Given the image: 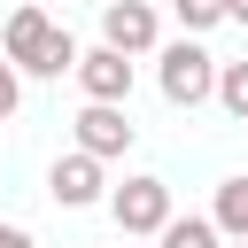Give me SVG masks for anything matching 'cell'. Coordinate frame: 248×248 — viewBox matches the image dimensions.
<instances>
[{"mask_svg": "<svg viewBox=\"0 0 248 248\" xmlns=\"http://www.w3.org/2000/svg\"><path fill=\"white\" fill-rule=\"evenodd\" d=\"M101 39H108V46H124V54L140 62V54H155V46H163V23H155V8H147V0H101Z\"/></svg>", "mask_w": 248, "mask_h": 248, "instance_id": "277c9868", "label": "cell"}, {"mask_svg": "<svg viewBox=\"0 0 248 248\" xmlns=\"http://www.w3.org/2000/svg\"><path fill=\"white\" fill-rule=\"evenodd\" d=\"M232 23H248V0H232Z\"/></svg>", "mask_w": 248, "mask_h": 248, "instance_id": "5bb4252c", "label": "cell"}, {"mask_svg": "<svg viewBox=\"0 0 248 248\" xmlns=\"http://www.w3.org/2000/svg\"><path fill=\"white\" fill-rule=\"evenodd\" d=\"M46 194H54L62 209H93V202H101V194H116V186H101V155L70 147V155L46 170Z\"/></svg>", "mask_w": 248, "mask_h": 248, "instance_id": "8992f818", "label": "cell"}, {"mask_svg": "<svg viewBox=\"0 0 248 248\" xmlns=\"http://www.w3.org/2000/svg\"><path fill=\"white\" fill-rule=\"evenodd\" d=\"M78 85H85V101H132V54L101 39V46L78 62Z\"/></svg>", "mask_w": 248, "mask_h": 248, "instance_id": "52a82bcc", "label": "cell"}, {"mask_svg": "<svg viewBox=\"0 0 248 248\" xmlns=\"http://www.w3.org/2000/svg\"><path fill=\"white\" fill-rule=\"evenodd\" d=\"M0 248H39V240H31L23 225H8V232H0Z\"/></svg>", "mask_w": 248, "mask_h": 248, "instance_id": "4fadbf2b", "label": "cell"}, {"mask_svg": "<svg viewBox=\"0 0 248 248\" xmlns=\"http://www.w3.org/2000/svg\"><path fill=\"white\" fill-rule=\"evenodd\" d=\"M124 248H132V240H124Z\"/></svg>", "mask_w": 248, "mask_h": 248, "instance_id": "2e32d148", "label": "cell"}, {"mask_svg": "<svg viewBox=\"0 0 248 248\" xmlns=\"http://www.w3.org/2000/svg\"><path fill=\"white\" fill-rule=\"evenodd\" d=\"M225 248H248V240H225Z\"/></svg>", "mask_w": 248, "mask_h": 248, "instance_id": "9a60e30c", "label": "cell"}, {"mask_svg": "<svg viewBox=\"0 0 248 248\" xmlns=\"http://www.w3.org/2000/svg\"><path fill=\"white\" fill-rule=\"evenodd\" d=\"M217 225H225V240H248V178H225L217 186V209H209Z\"/></svg>", "mask_w": 248, "mask_h": 248, "instance_id": "9c48e42d", "label": "cell"}, {"mask_svg": "<svg viewBox=\"0 0 248 248\" xmlns=\"http://www.w3.org/2000/svg\"><path fill=\"white\" fill-rule=\"evenodd\" d=\"M16 108H23V70L8 62V70H0V116H16Z\"/></svg>", "mask_w": 248, "mask_h": 248, "instance_id": "7c38bea8", "label": "cell"}, {"mask_svg": "<svg viewBox=\"0 0 248 248\" xmlns=\"http://www.w3.org/2000/svg\"><path fill=\"white\" fill-rule=\"evenodd\" d=\"M170 8H178L186 31H217V23H232V0H170Z\"/></svg>", "mask_w": 248, "mask_h": 248, "instance_id": "8fae6325", "label": "cell"}, {"mask_svg": "<svg viewBox=\"0 0 248 248\" xmlns=\"http://www.w3.org/2000/svg\"><path fill=\"white\" fill-rule=\"evenodd\" d=\"M155 248H225V225L217 217H170Z\"/></svg>", "mask_w": 248, "mask_h": 248, "instance_id": "ba28073f", "label": "cell"}, {"mask_svg": "<svg viewBox=\"0 0 248 248\" xmlns=\"http://www.w3.org/2000/svg\"><path fill=\"white\" fill-rule=\"evenodd\" d=\"M217 108H225L232 124H248V62H225V78H217Z\"/></svg>", "mask_w": 248, "mask_h": 248, "instance_id": "30bf717a", "label": "cell"}, {"mask_svg": "<svg viewBox=\"0 0 248 248\" xmlns=\"http://www.w3.org/2000/svg\"><path fill=\"white\" fill-rule=\"evenodd\" d=\"M108 217H116L124 240H163V225L178 217V209H170V178H155V170L124 178V186L108 194Z\"/></svg>", "mask_w": 248, "mask_h": 248, "instance_id": "3957f363", "label": "cell"}, {"mask_svg": "<svg viewBox=\"0 0 248 248\" xmlns=\"http://www.w3.org/2000/svg\"><path fill=\"white\" fill-rule=\"evenodd\" d=\"M70 124H78V147H85V155H101V163L132 147V116H124V101H85Z\"/></svg>", "mask_w": 248, "mask_h": 248, "instance_id": "5b68a950", "label": "cell"}, {"mask_svg": "<svg viewBox=\"0 0 248 248\" xmlns=\"http://www.w3.org/2000/svg\"><path fill=\"white\" fill-rule=\"evenodd\" d=\"M8 62H16L23 78H62V70H78L85 54H78V39H70L39 0H16V16H8Z\"/></svg>", "mask_w": 248, "mask_h": 248, "instance_id": "6da1fadb", "label": "cell"}, {"mask_svg": "<svg viewBox=\"0 0 248 248\" xmlns=\"http://www.w3.org/2000/svg\"><path fill=\"white\" fill-rule=\"evenodd\" d=\"M155 78H163V101H170V108H202V101H217L225 62L186 31V39H170V46H163V70H155Z\"/></svg>", "mask_w": 248, "mask_h": 248, "instance_id": "7a4b0ae2", "label": "cell"}]
</instances>
